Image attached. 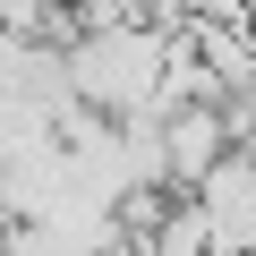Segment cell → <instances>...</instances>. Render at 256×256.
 I'll use <instances>...</instances> for the list:
<instances>
[{"label": "cell", "mask_w": 256, "mask_h": 256, "mask_svg": "<svg viewBox=\"0 0 256 256\" xmlns=\"http://www.w3.org/2000/svg\"><path fill=\"white\" fill-rule=\"evenodd\" d=\"M230 146H239L230 102H180V111H162V162H171V188H205V180L222 171Z\"/></svg>", "instance_id": "obj_2"}, {"label": "cell", "mask_w": 256, "mask_h": 256, "mask_svg": "<svg viewBox=\"0 0 256 256\" xmlns=\"http://www.w3.org/2000/svg\"><path fill=\"white\" fill-rule=\"evenodd\" d=\"M171 43H180V26L171 18H111V26H77L68 34V77H77V94L94 102V111H111V120H128V111H154V94H162V68H171Z\"/></svg>", "instance_id": "obj_1"}, {"label": "cell", "mask_w": 256, "mask_h": 256, "mask_svg": "<svg viewBox=\"0 0 256 256\" xmlns=\"http://www.w3.org/2000/svg\"><path fill=\"white\" fill-rule=\"evenodd\" d=\"M222 256H256V248H222Z\"/></svg>", "instance_id": "obj_4"}, {"label": "cell", "mask_w": 256, "mask_h": 256, "mask_svg": "<svg viewBox=\"0 0 256 256\" xmlns=\"http://www.w3.org/2000/svg\"><path fill=\"white\" fill-rule=\"evenodd\" d=\"M154 18H171V26H188V18H205V9H222V0H146Z\"/></svg>", "instance_id": "obj_3"}]
</instances>
